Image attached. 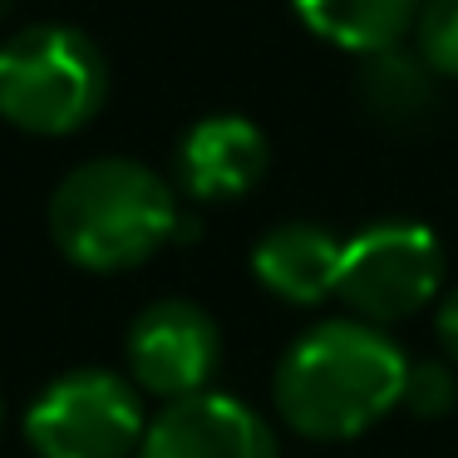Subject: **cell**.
Masks as SVG:
<instances>
[{"instance_id":"obj_9","label":"cell","mask_w":458,"mask_h":458,"mask_svg":"<svg viewBox=\"0 0 458 458\" xmlns=\"http://www.w3.org/2000/svg\"><path fill=\"white\" fill-rule=\"evenodd\" d=\"M340 261L345 242L316 222H286L271 227L251 251V276L286 306H316L340 291Z\"/></svg>"},{"instance_id":"obj_4","label":"cell","mask_w":458,"mask_h":458,"mask_svg":"<svg viewBox=\"0 0 458 458\" xmlns=\"http://www.w3.org/2000/svg\"><path fill=\"white\" fill-rule=\"evenodd\" d=\"M143 434V394L109 369H74L35 394L25 438L40 458H129Z\"/></svg>"},{"instance_id":"obj_13","label":"cell","mask_w":458,"mask_h":458,"mask_svg":"<svg viewBox=\"0 0 458 458\" xmlns=\"http://www.w3.org/2000/svg\"><path fill=\"white\" fill-rule=\"evenodd\" d=\"M458 399V379L444 360H409V375H404V394L399 404L419 419H444Z\"/></svg>"},{"instance_id":"obj_15","label":"cell","mask_w":458,"mask_h":458,"mask_svg":"<svg viewBox=\"0 0 458 458\" xmlns=\"http://www.w3.org/2000/svg\"><path fill=\"white\" fill-rule=\"evenodd\" d=\"M0 424H5V394H0Z\"/></svg>"},{"instance_id":"obj_14","label":"cell","mask_w":458,"mask_h":458,"mask_svg":"<svg viewBox=\"0 0 458 458\" xmlns=\"http://www.w3.org/2000/svg\"><path fill=\"white\" fill-rule=\"evenodd\" d=\"M438 340H444L448 360L458 365V286L444 296V306H438Z\"/></svg>"},{"instance_id":"obj_12","label":"cell","mask_w":458,"mask_h":458,"mask_svg":"<svg viewBox=\"0 0 458 458\" xmlns=\"http://www.w3.org/2000/svg\"><path fill=\"white\" fill-rule=\"evenodd\" d=\"M419 60L438 80H458V0H424L414 21Z\"/></svg>"},{"instance_id":"obj_16","label":"cell","mask_w":458,"mask_h":458,"mask_svg":"<svg viewBox=\"0 0 458 458\" xmlns=\"http://www.w3.org/2000/svg\"><path fill=\"white\" fill-rule=\"evenodd\" d=\"M5 11H11V0H0V15H5Z\"/></svg>"},{"instance_id":"obj_1","label":"cell","mask_w":458,"mask_h":458,"mask_svg":"<svg viewBox=\"0 0 458 458\" xmlns=\"http://www.w3.org/2000/svg\"><path fill=\"white\" fill-rule=\"evenodd\" d=\"M409 355L369 320H326L281 355L271 404L316 444L365 434L404 394Z\"/></svg>"},{"instance_id":"obj_6","label":"cell","mask_w":458,"mask_h":458,"mask_svg":"<svg viewBox=\"0 0 458 458\" xmlns=\"http://www.w3.org/2000/svg\"><path fill=\"white\" fill-rule=\"evenodd\" d=\"M222 365V330L202 306L173 296L148 306L129 326V375L143 394L192 399L208 394Z\"/></svg>"},{"instance_id":"obj_8","label":"cell","mask_w":458,"mask_h":458,"mask_svg":"<svg viewBox=\"0 0 458 458\" xmlns=\"http://www.w3.org/2000/svg\"><path fill=\"white\" fill-rule=\"evenodd\" d=\"M267 173V133L242 114H208L178 143V178L198 202H232Z\"/></svg>"},{"instance_id":"obj_7","label":"cell","mask_w":458,"mask_h":458,"mask_svg":"<svg viewBox=\"0 0 458 458\" xmlns=\"http://www.w3.org/2000/svg\"><path fill=\"white\" fill-rule=\"evenodd\" d=\"M139 458H281V448L251 404L208 389L153 414Z\"/></svg>"},{"instance_id":"obj_2","label":"cell","mask_w":458,"mask_h":458,"mask_svg":"<svg viewBox=\"0 0 458 458\" xmlns=\"http://www.w3.org/2000/svg\"><path fill=\"white\" fill-rule=\"evenodd\" d=\"M182 232L178 198L133 158H94L50 192V237L80 271H133Z\"/></svg>"},{"instance_id":"obj_10","label":"cell","mask_w":458,"mask_h":458,"mask_svg":"<svg viewBox=\"0 0 458 458\" xmlns=\"http://www.w3.org/2000/svg\"><path fill=\"white\" fill-rule=\"evenodd\" d=\"M355 94L375 123H385V129H419L438 109V74L419 55L394 45V50H379V55H360Z\"/></svg>"},{"instance_id":"obj_11","label":"cell","mask_w":458,"mask_h":458,"mask_svg":"<svg viewBox=\"0 0 458 458\" xmlns=\"http://www.w3.org/2000/svg\"><path fill=\"white\" fill-rule=\"evenodd\" d=\"M291 5L316 40L350 55H379L414 30L424 0H291Z\"/></svg>"},{"instance_id":"obj_5","label":"cell","mask_w":458,"mask_h":458,"mask_svg":"<svg viewBox=\"0 0 458 458\" xmlns=\"http://www.w3.org/2000/svg\"><path fill=\"white\" fill-rule=\"evenodd\" d=\"M444 291V247L419 222H375L345 242L340 301L369 326L409 320Z\"/></svg>"},{"instance_id":"obj_3","label":"cell","mask_w":458,"mask_h":458,"mask_svg":"<svg viewBox=\"0 0 458 458\" xmlns=\"http://www.w3.org/2000/svg\"><path fill=\"white\" fill-rule=\"evenodd\" d=\"M109 94V64L74 25H25L0 45V119L35 139L80 133Z\"/></svg>"}]
</instances>
